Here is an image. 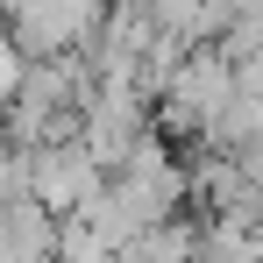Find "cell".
<instances>
[{
  "mask_svg": "<svg viewBox=\"0 0 263 263\" xmlns=\"http://www.w3.org/2000/svg\"><path fill=\"white\" fill-rule=\"evenodd\" d=\"M100 185H107V164L86 149V135H71V142H36V149H29V199H43L57 220L79 214Z\"/></svg>",
  "mask_w": 263,
  "mask_h": 263,
  "instance_id": "6da1fadb",
  "label": "cell"
}]
</instances>
